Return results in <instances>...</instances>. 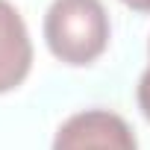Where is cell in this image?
<instances>
[{
	"label": "cell",
	"mask_w": 150,
	"mask_h": 150,
	"mask_svg": "<svg viewBox=\"0 0 150 150\" xmlns=\"http://www.w3.org/2000/svg\"><path fill=\"white\" fill-rule=\"evenodd\" d=\"M109 38L112 24L100 0H53L44 12V41L65 65H91L106 53Z\"/></svg>",
	"instance_id": "1"
},
{
	"label": "cell",
	"mask_w": 150,
	"mask_h": 150,
	"mask_svg": "<svg viewBox=\"0 0 150 150\" xmlns=\"http://www.w3.org/2000/svg\"><path fill=\"white\" fill-rule=\"evenodd\" d=\"M50 150H138V141L118 112L83 109L59 124Z\"/></svg>",
	"instance_id": "2"
},
{
	"label": "cell",
	"mask_w": 150,
	"mask_h": 150,
	"mask_svg": "<svg viewBox=\"0 0 150 150\" xmlns=\"http://www.w3.org/2000/svg\"><path fill=\"white\" fill-rule=\"evenodd\" d=\"M33 71V38L21 12L0 0V94L18 88Z\"/></svg>",
	"instance_id": "3"
},
{
	"label": "cell",
	"mask_w": 150,
	"mask_h": 150,
	"mask_svg": "<svg viewBox=\"0 0 150 150\" xmlns=\"http://www.w3.org/2000/svg\"><path fill=\"white\" fill-rule=\"evenodd\" d=\"M135 97H138V109H141V112H144V118L150 121V65L141 71V77H138Z\"/></svg>",
	"instance_id": "4"
},
{
	"label": "cell",
	"mask_w": 150,
	"mask_h": 150,
	"mask_svg": "<svg viewBox=\"0 0 150 150\" xmlns=\"http://www.w3.org/2000/svg\"><path fill=\"white\" fill-rule=\"evenodd\" d=\"M121 3L132 12H150V0H121Z\"/></svg>",
	"instance_id": "5"
},
{
	"label": "cell",
	"mask_w": 150,
	"mask_h": 150,
	"mask_svg": "<svg viewBox=\"0 0 150 150\" xmlns=\"http://www.w3.org/2000/svg\"><path fill=\"white\" fill-rule=\"evenodd\" d=\"M147 56H150V41H147Z\"/></svg>",
	"instance_id": "6"
}]
</instances>
